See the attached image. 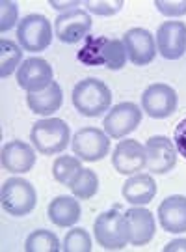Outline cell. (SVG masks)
Instances as JSON below:
<instances>
[{"mask_svg":"<svg viewBox=\"0 0 186 252\" xmlns=\"http://www.w3.org/2000/svg\"><path fill=\"white\" fill-rule=\"evenodd\" d=\"M173 144L177 148L179 155H183L186 159V118L179 122V126L175 127V133H173Z\"/></svg>","mask_w":186,"mask_h":252,"instance_id":"obj_30","label":"cell"},{"mask_svg":"<svg viewBox=\"0 0 186 252\" xmlns=\"http://www.w3.org/2000/svg\"><path fill=\"white\" fill-rule=\"evenodd\" d=\"M91 30V17L88 11L84 9H69L62 15H58L54 21V32L56 37L62 43H79L82 39H86Z\"/></svg>","mask_w":186,"mask_h":252,"instance_id":"obj_11","label":"cell"},{"mask_svg":"<svg viewBox=\"0 0 186 252\" xmlns=\"http://www.w3.org/2000/svg\"><path fill=\"white\" fill-rule=\"evenodd\" d=\"M49 4L53 6V8H56V9H67V8H75L77 9V6H80L82 2H58V0H49Z\"/></svg>","mask_w":186,"mask_h":252,"instance_id":"obj_32","label":"cell"},{"mask_svg":"<svg viewBox=\"0 0 186 252\" xmlns=\"http://www.w3.org/2000/svg\"><path fill=\"white\" fill-rule=\"evenodd\" d=\"M17 39L21 49L28 53H41L53 43V25L45 15L30 13L19 21Z\"/></svg>","mask_w":186,"mask_h":252,"instance_id":"obj_6","label":"cell"},{"mask_svg":"<svg viewBox=\"0 0 186 252\" xmlns=\"http://www.w3.org/2000/svg\"><path fill=\"white\" fill-rule=\"evenodd\" d=\"M19 17L17 4L11 0H2L0 2V32H8L15 27Z\"/></svg>","mask_w":186,"mask_h":252,"instance_id":"obj_28","label":"cell"},{"mask_svg":"<svg viewBox=\"0 0 186 252\" xmlns=\"http://www.w3.org/2000/svg\"><path fill=\"white\" fill-rule=\"evenodd\" d=\"M80 172H82V162L79 157H58L53 164L54 180L67 187H71L75 183Z\"/></svg>","mask_w":186,"mask_h":252,"instance_id":"obj_23","label":"cell"},{"mask_svg":"<svg viewBox=\"0 0 186 252\" xmlns=\"http://www.w3.org/2000/svg\"><path fill=\"white\" fill-rule=\"evenodd\" d=\"M123 45L127 56L134 65H147L157 56V41L149 30L145 28H131L123 36Z\"/></svg>","mask_w":186,"mask_h":252,"instance_id":"obj_15","label":"cell"},{"mask_svg":"<svg viewBox=\"0 0 186 252\" xmlns=\"http://www.w3.org/2000/svg\"><path fill=\"white\" fill-rule=\"evenodd\" d=\"M27 103L34 114L51 116V114H54L56 110H60V107H62L63 103L62 86L58 82H53L47 90L37 92V94H28Z\"/></svg>","mask_w":186,"mask_h":252,"instance_id":"obj_21","label":"cell"},{"mask_svg":"<svg viewBox=\"0 0 186 252\" xmlns=\"http://www.w3.org/2000/svg\"><path fill=\"white\" fill-rule=\"evenodd\" d=\"M2 166L11 174H27L36 164V152L34 148L23 140L6 142L0 155Z\"/></svg>","mask_w":186,"mask_h":252,"instance_id":"obj_16","label":"cell"},{"mask_svg":"<svg viewBox=\"0 0 186 252\" xmlns=\"http://www.w3.org/2000/svg\"><path fill=\"white\" fill-rule=\"evenodd\" d=\"M2 209L11 217H27L37 204V192L34 185L25 178H9L2 185L0 192Z\"/></svg>","mask_w":186,"mask_h":252,"instance_id":"obj_4","label":"cell"},{"mask_svg":"<svg viewBox=\"0 0 186 252\" xmlns=\"http://www.w3.org/2000/svg\"><path fill=\"white\" fill-rule=\"evenodd\" d=\"M125 217L129 220V243H133L134 247H143L155 237L157 222L149 209H145L143 206L133 207L127 209Z\"/></svg>","mask_w":186,"mask_h":252,"instance_id":"obj_17","label":"cell"},{"mask_svg":"<svg viewBox=\"0 0 186 252\" xmlns=\"http://www.w3.org/2000/svg\"><path fill=\"white\" fill-rule=\"evenodd\" d=\"M112 164L117 174L121 176H134L147 166V153L145 146H142L134 138H125L115 146L112 153Z\"/></svg>","mask_w":186,"mask_h":252,"instance_id":"obj_12","label":"cell"},{"mask_svg":"<svg viewBox=\"0 0 186 252\" xmlns=\"http://www.w3.org/2000/svg\"><path fill=\"white\" fill-rule=\"evenodd\" d=\"M145 153H147V170L151 174H168L169 170L175 168L177 164V148L168 136H151L145 144Z\"/></svg>","mask_w":186,"mask_h":252,"instance_id":"obj_13","label":"cell"},{"mask_svg":"<svg viewBox=\"0 0 186 252\" xmlns=\"http://www.w3.org/2000/svg\"><path fill=\"white\" fill-rule=\"evenodd\" d=\"M157 181L151 174H134L123 183L121 194L133 206H147L157 196Z\"/></svg>","mask_w":186,"mask_h":252,"instance_id":"obj_19","label":"cell"},{"mask_svg":"<svg viewBox=\"0 0 186 252\" xmlns=\"http://www.w3.org/2000/svg\"><path fill=\"white\" fill-rule=\"evenodd\" d=\"M157 49L166 60H179L186 53V23H162L157 30Z\"/></svg>","mask_w":186,"mask_h":252,"instance_id":"obj_14","label":"cell"},{"mask_svg":"<svg viewBox=\"0 0 186 252\" xmlns=\"http://www.w3.org/2000/svg\"><path fill=\"white\" fill-rule=\"evenodd\" d=\"M175 251H186V239H175L164 247V252H175Z\"/></svg>","mask_w":186,"mask_h":252,"instance_id":"obj_31","label":"cell"},{"mask_svg":"<svg viewBox=\"0 0 186 252\" xmlns=\"http://www.w3.org/2000/svg\"><path fill=\"white\" fill-rule=\"evenodd\" d=\"M23 49L15 41L2 37L0 39V77L8 79L11 73L21 67Z\"/></svg>","mask_w":186,"mask_h":252,"instance_id":"obj_22","label":"cell"},{"mask_svg":"<svg viewBox=\"0 0 186 252\" xmlns=\"http://www.w3.org/2000/svg\"><path fill=\"white\" fill-rule=\"evenodd\" d=\"M84 6L101 17H112L125 6L123 0H84Z\"/></svg>","mask_w":186,"mask_h":252,"instance_id":"obj_27","label":"cell"},{"mask_svg":"<svg viewBox=\"0 0 186 252\" xmlns=\"http://www.w3.org/2000/svg\"><path fill=\"white\" fill-rule=\"evenodd\" d=\"M159 220L164 232L185 234L186 232V196L173 194L159 206Z\"/></svg>","mask_w":186,"mask_h":252,"instance_id":"obj_18","label":"cell"},{"mask_svg":"<svg viewBox=\"0 0 186 252\" xmlns=\"http://www.w3.org/2000/svg\"><path fill=\"white\" fill-rule=\"evenodd\" d=\"M65 252H89L91 251V237L84 228H73L71 232H67L63 239Z\"/></svg>","mask_w":186,"mask_h":252,"instance_id":"obj_26","label":"cell"},{"mask_svg":"<svg viewBox=\"0 0 186 252\" xmlns=\"http://www.w3.org/2000/svg\"><path fill=\"white\" fill-rule=\"evenodd\" d=\"M142 108L147 116L155 120L169 118L177 110V92L168 84H151L142 95Z\"/></svg>","mask_w":186,"mask_h":252,"instance_id":"obj_10","label":"cell"},{"mask_svg":"<svg viewBox=\"0 0 186 252\" xmlns=\"http://www.w3.org/2000/svg\"><path fill=\"white\" fill-rule=\"evenodd\" d=\"M79 62L88 67H106L110 71H119L127 63V49L123 39H110L106 36H88L84 39V45L77 53Z\"/></svg>","mask_w":186,"mask_h":252,"instance_id":"obj_1","label":"cell"},{"mask_svg":"<svg viewBox=\"0 0 186 252\" xmlns=\"http://www.w3.org/2000/svg\"><path fill=\"white\" fill-rule=\"evenodd\" d=\"M71 146L80 161L97 162L110 152V136L97 127H82L75 133Z\"/></svg>","mask_w":186,"mask_h":252,"instance_id":"obj_7","label":"cell"},{"mask_svg":"<svg viewBox=\"0 0 186 252\" xmlns=\"http://www.w3.org/2000/svg\"><path fill=\"white\" fill-rule=\"evenodd\" d=\"M142 108L131 101L115 105L105 116V122H103L105 133L110 138H125L142 124Z\"/></svg>","mask_w":186,"mask_h":252,"instance_id":"obj_8","label":"cell"},{"mask_svg":"<svg viewBox=\"0 0 186 252\" xmlns=\"http://www.w3.org/2000/svg\"><path fill=\"white\" fill-rule=\"evenodd\" d=\"M93 232L105 251H121L129 243V220L117 209L101 213L93 222Z\"/></svg>","mask_w":186,"mask_h":252,"instance_id":"obj_5","label":"cell"},{"mask_svg":"<svg viewBox=\"0 0 186 252\" xmlns=\"http://www.w3.org/2000/svg\"><path fill=\"white\" fill-rule=\"evenodd\" d=\"M54 82V73L51 63L45 58L32 56L23 60L21 67L17 69V84L28 94L47 90Z\"/></svg>","mask_w":186,"mask_h":252,"instance_id":"obj_9","label":"cell"},{"mask_svg":"<svg viewBox=\"0 0 186 252\" xmlns=\"http://www.w3.org/2000/svg\"><path fill=\"white\" fill-rule=\"evenodd\" d=\"M155 8L166 17H183L186 15V0H155Z\"/></svg>","mask_w":186,"mask_h":252,"instance_id":"obj_29","label":"cell"},{"mask_svg":"<svg viewBox=\"0 0 186 252\" xmlns=\"http://www.w3.org/2000/svg\"><path fill=\"white\" fill-rule=\"evenodd\" d=\"M73 105L82 116L97 118L112 105V92L99 79H84L73 88Z\"/></svg>","mask_w":186,"mask_h":252,"instance_id":"obj_2","label":"cell"},{"mask_svg":"<svg viewBox=\"0 0 186 252\" xmlns=\"http://www.w3.org/2000/svg\"><path fill=\"white\" fill-rule=\"evenodd\" d=\"M30 140L41 155H56L67 150L71 142V131L62 118H47L32 126Z\"/></svg>","mask_w":186,"mask_h":252,"instance_id":"obj_3","label":"cell"},{"mask_svg":"<svg viewBox=\"0 0 186 252\" xmlns=\"http://www.w3.org/2000/svg\"><path fill=\"white\" fill-rule=\"evenodd\" d=\"M69 189L73 190V194L79 200H89L97 194L99 190V178L97 174L91 168H82V172L79 174V178L75 180Z\"/></svg>","mask_w":186,"mask_h":252,"instance_id":"obj_25","label":"cell"},{"mask_svg":"<svg viewBox=\"0 0 186 252\" xmlns=\"http://www.w3.org/2000/svg\"><path fill=\"white\" fill-rule=\"evenodd\" d=\"M27 252H58L60 251V241L56 234L49 230H36L27 237L25 243Z\"/></svg>","mask_w":186,"mask_h":252,"instance_id":"obj_24","label":"cell"},{"mask_svg":"<svg viewBox=\"0 0 186 252\" xmlns=\"http://www.w3.org/2000/svg\"><path fill=\"white\" fill-rule=\"evenodd\" d=\"M49 220L60 228H69L80 219V202L75 196H56L49 204Z\"/></svg>","mask_w":186,"mask_h":252,"instance_id":"obj_20","label":"cell"}]
</instances>
